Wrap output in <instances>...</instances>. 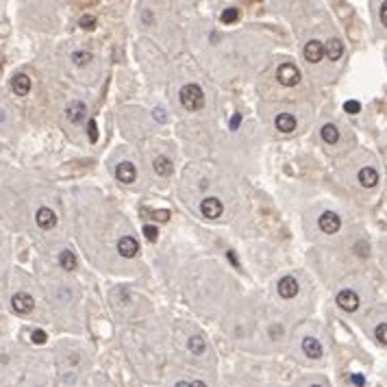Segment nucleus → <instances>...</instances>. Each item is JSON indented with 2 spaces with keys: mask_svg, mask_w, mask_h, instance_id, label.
Segmentation results:
<instances>
[{
  "mask_svg": "<svg viewBox=\"0 0 387 387\" xmlns=\"http://www.w3.org/2000/svg\"><path fill=\"white\" fill-rule=\"evenodd\" d=\"M324 54L330 59V61H337L344 54V46L340 39H328V42L324 44Z\"/></svg>",
  "mask_w": 387,
  "mask_h": 387,
  "instance_id": "16",
  "label": "nucleus"
},
{
  "mask_svg": "<svg viewBox=\"0 0 387 387\" xmlns=\"http://www.w3.org/2000/svg\"><path fill=\"white\" fill-rule=\"evenodd\" d=\"M302 350L311 359H320L322 357V346H320V342L316 340V337H305L302 340Z\"/></svg>",
  "mask_w": 387,
  "mask_h": 387,
  "instance_id": "15",
  "label": "nucleus"
},
{
  "mask_svg": "<svg viewBox=\"0 0 387 387\" xmlns=\"http://www.w3.org/2000/svg\"><path fill=\"white\" fill-rule=\"evenodd\" d=\"M46 340H48V335L44 333L42 328L33 330V335H31V342H33V344H39V346H42V344H46Z\"/></svg>",
  "mask_w": 387,
  "mask_h": 387,
  "instance_id": "27",
  "label": "nucleus"
},
{
  "mask_svg": "<svg viewBox=\"0 0 387 387\" xmlns=\"http://www.w3.org/2000/svg\"><path fill=\"white\" fill-rule=\"evenodd\" d=\"M118 253L124 257V259H133L140 253V244H137L135 237H122L118 241Z\"/></svg>",
  "mask_w": 387,
  "mask_h": 387,
  "instance_id": "8",
  "label": "nucleus"
},
{
  "mask_svg": "<svg viewBox=\"0 0 387 387\" xmlns=\"http://www.w3.org/2000/svg\"><path fill=\"white\" fill-rule=\"evenodd\" d=\"M135 176H137L135 165L128 163V161H122V163L116 168V179H118L120 183H124V185H126V183H133Z\"/></svg>",
  "mask_w": 387,
  "mask_h": 387,
  "instance_id": "12",
  "label": "nucleus"
},
{
  "mask_svg": "<svg viewBox=\"0 0 387 387\" xmlns=\"http://www.w3.org/2000/svg\"><path fill=\"white\" fill-rule=\"evenodd\" d=\"M87 116V107L80 100H74L72 104H68V109H66V118L70 120L72 124H78V122H83Z\"/></svg>",
  "mask_w": 387,
  "mask_h": 387,
  "instance_id": "10",
  "label": "nucleus"
},
{
  "mask_svg": "<svg viewBox=\"0 0 387 387\" xmlns=\"http://www.w3.org/2000/svg\"><path fill=\"white\" fill-rule=\"evenodd\" d=\"M359 183L364 185V187H374V185L378 183V174L374 168H364V170H359Z\"/></svg>",
  "mask_w": 387,
  "mask_h": 387,
  "instance_id": "17",
  "label": "nucleus"
},
{
  "mask_svg": "<svg viewBox=\"0 0 387 387\" xmlns=\"http://www.w3.org/2000/svg\"><path fill=\"white\" fill-rule=\"evenodd\" d=\"M274 126H277V131H281V133H292L296 128V118L292 114H279L277 120H274Z\"/></svg>",
  "mask_w": 387,
  "mask_h": 387,
  "instance_id": "14",
  "label": "nucleus"
},
{
  "mask_svg": "<svg viewBox=\"0 0 387 387\" xmlns=\"http://www.w3.org/2000/svg\"><path fill=\"white\" fill-rule=\"evenodd\" d=\"M35 220H37L39 229L50 231V229H54V224H57V213H54L52 209H48V207H42V209H37Z\"/></svg>",
  "mask_w": 387,
  "mask_h": 387,
  "instance_id": "5",
  "label": "nucleus"
},
{
  "mask_svg": "<svg viewBox=\"0 0 387 387\" xmlns=\"http://www.w3.org/2000/svg\"><path fill=\"white\" fill-rule=\"evenodd\" d=\"M72 61L76 63V66H85V63H90L92 61V54L90 52H85V50H78L72 54Z\"/></svg>",
  "mask_w": 387,
  "mask_h": 387,
  "instance_id": "25",
  "label": "nucleus"
},
{
  "mask_svg": "<svg viewBox=\"0 0 387 387\" xmlns=\"http://www.w3.org/2000/svg\"><path fill=\"white\" fill-rule=\"evenodd\" d=\"M298 294V281L294 277H283L279 281V296L281 298H294Z\"/></svg>",
  "mask_w": 387,
  "mask_h": 387,
  "instance_id": "11",
  "label": "nucleus"
},
{
  "mask_svg": "<svg viewBox=\"0 0 387 387\" xmlns=\"http://www.w3.org/2000/svg\"><path fill=\"white\" fill-rule=\"evenodd\" d=\"M374 337H376V340L381 342V344H385V346H387V324H385V322H383V324H378V326H376V330H374Z\"/></svg>",
  "mask_w": 387,
  "mask_h": 387,
  "instance_id": "26",
  "label": "nucleus"
},
{
  "mask_svg": "<svg viewBox=\"0 0 387 387\" xmlns=\"http://www.w3.org/2000/svg\"><path fill=\"white\" fill-rule=\"evenodd\" d=\"M144 235H146L148 241H155L157 235H159V231H157L155 227H152V224H148V227H144Z\"/></svg>",
  "mask_w": 387,
  "mask_h": 387,
  "instance_id": "28",
  "label": "nucleus"
},
{
  "mask_svg": "<svg viewBox=\"0 0 387 387\" xmlns=\"http://www.w3.org/2000/svg\"><path fill=\"white\" fill-rule=\"evenodd\" d=\"M179 98H181V104L187 111H198V109L205 107V94H203V90H200L198 85H194V83L183 87Z\"/></svg>",
  "mask_w": 387,
  "mask_h": 387,
  "instance_id": "1",
  "label": "nucleus"
},
{
  "mask_svg": "<svg viewBox=\"0 0 387 387\" xmlns=\"http://www.w3.org/2000/svg\"><path fill=\"white\" fill-rule=\"evenodd\" d=\"M344 109L348 111V114H352V116H354V114H359V111H361V104H359L357 100H348V102L344 104Z\"/></svg>",
  "mask_w": 387,
  "mask_h": 387,
  "instance_id": "29",
  "label": "nucleus"
},
{
  "mask_svg": "<svg viewBox=\"0 0 387 387\" xmlns=\"http://www.w3.org/2000/svg\"><path fill=\"white\" fill-rule=\"evenodd\" d=\"M78 26H80V29H85V31H94V29H96V18H94V15H90V13L80 15Z\"/></svg>",
  "mask_w": 387,
  "mask_h": 387,
  "instance_id": "24",
  "label": "nucleus"
},
{
  "mask_svg": "<svg viewBox=\"0 0 387 387\" xmlns=\"http://www.w3.org/2000/svg\"><path fill=\"white\" fill-rule=\"evenodd\" d=\"M174 387H191V383H187V381H181V383H176Z\"/></svg>",
  "mask_w": 387,
  "mask_h": 387,
  "instance_id": "38",
  "label": "nucleus"
},
{
  "mask_svg": "<svg viewBox=\"0 0 387 387\" xmlns=\"http://www.w3.org/2000/svg\"><path fill=\"white\" fill-rule=\"evenodd\" d=\"M224 211L222 203L217 198H205L203 203H200V213H203L205 217H209V220H215V217H220Z\"/></svg>",
  "mask_w": 387,
  "mask_h": 387,
  "instance_id": "6",
  "label": "nucleus"
},
{
  "mask_svg": "<svg viewBox=\"0 0 387 387\" xmlns=\"http://www.w3.org/2000/svg\"><path fill=\"white\" fill-rule=\"evenodd\" d=\"M87 135H90L92 142L98 140V131H96V122H94V120H90V124H87Z\"/></svg>",
  "mask_w": 387,
  "mask_h": 387,
  "instance_id": "30",
  "label": "nucleus"
},
{
  "mask_svg": "<svg viewBox=\"0 0 387 387\" xmlns=\"http://www.w3.org/2000/svg\"><path fill=\"white\" fill-rule=\"evenodd\" d=\"M152 168H155V172L159 176H168V174L172 172V161L168 159V157H157L155 163H152Z\"/></svg>",
  "mask_w": 387,
  "mask_h": 387,
  "instance_id": "18",
  "label": "nucleus"
},
{
  "mask_svg": "<svg viewBox=\"0 0 387 387\" xmlns=\"http://www.w3.org/2000/svg\"><path fill=\"white\" fill-rule=\"evenodd\" d=\"M59 265H61L63 270H68V272H72V270L76 268V257L72 255L70 251H63V253L59 255Z\"/></svg>",
  "mask_w": 387,
  "mask_h": 387,
  "instance_id": "20",
  "label": "nucleus"
},
{
  "mask_svg": "<svg viewBox=\"0 0 387 387\" xmlns=\"http://www.w3.org/2000/svg\"><path fill=\"white\" fill-rule=\"evenodd\" d=\"M142 213H144V215H150L155 222H168V220H170V211H168V209H161V211H152V209L144 207Z\"/></svg>",
  "mask_w": 387,
  "mask_h": 387,
  "instance_id": "21",
  "label": "nucleus"
},
{
  "mask_svg": "<svg viewBox=\"0 0 387 387\" xmlns=\"http://www.w3.org/2000/svg\"><path fill=\"white\" fill-rule=\"evenodd\" d=\"M11 90L15 96H26L31 92V78L26 74H15L11 78Z\"/></svg>",
  "mask_w": 387,
  "mask_h": 387,
  "instance_id": "13",
  "label": "nucleus"
},
{
  "mask_svg": "<svg viewBox=\"0 0 387 387\" xmlns=\"http://www.w3.org/2000/svg\"><path fill=\"white\" fill-rule=\"evenodd\" d=\"M322 140H324L326 144H335L337 140H340V131H337L335 124H324L322 126Z\"/></svg>",
  "mask_w": 387,
  "mask_h": 387,
  "instance_id": "19",
  "label": "nucleus"
},
{
  "mask_svg": "<svg viewBox=\"0 0 387 387\" xmlns=\"http://www.w3.org/2000/svg\"><path fill=\"white\" fill-rule=\"evenodd\" d=\"M11 307H13V311L15 313H31L33 311V307H35V300H33V296L31 294H26V292H20V294H15L13 298H11Z\"/></svg>",
  "mask_w": 387,
  "mask_h": 387,
  "instance_id": "4",
  "label": "nucleus"
},
{
  "mask_svg": "<svg viewBox=\"0 0 387 387\" xmlns=\"http://www.w3.org/2000/svg\"><path fill=\"white\" fill-rule=\"evenodd\" d=\"M350 381L357 385V387H364V385H366V378L361 376V374H350Z\"/></svg>",
  "mask_w": 387,
  "mask_h": 387,
  "instance_id": "31",
  "label": "nucleus"
},
{
  "mask_svg": "<svg viewBox=\"0 0 387 387\" xmlns=\"http://www.w3.org/2000/svg\"><path fill=\"white\" fill-rule=\"evenodd\" d=\"M227 257H229V261L233 263V268H239V261H237V257H235V253H233V251H229V253H227Z\"/></svg>",
  "mask_w": 387,
  "mask_h": 387,
  "instance_id": "33",
  "label": "nucleus"
},
{
  "mask_svg": "<svg viewBox=\"0 0 387 387\" xmlns=\"http://www.w3.org/2000/svg\"><path fill=\"white\" fill-rule=\"evenodd\" d=\"M381 22L387 26V3H383V5H381Z\"/></svg>",
  "mask_w": 387,
  "mask_h": 387,
  "instance_id": "35",
  "label": "nucleus"
},
{
  "mask_svg": "<svg viewBox=\"0 0 387 387\" xmlns=\"http://www.w3.org/2000/svg\"><path fill=\"white\" fill-rule=\"evenodd\" d=\"M239 122H241V116H239V114H235V116L231 118V124H229V126H231V131H237Z\"/></svg>",
  "mask_w": 387,
  "mask_h": 387,
  "instance_id": "32",
  "label": "nucleus"
},
{
  "mask_svg": "<svg viewBox=\"0 0 387 387\" xmlns=\"http://www.w3.org/2000/svg\"><path fill=\"white\" fill-rule=\"evenodd\" d=\"M191 387H207V383H203V381H194Z\"/></svg>",
  "mask_w": 387,
  "mask_h": 387,
  "instance_id": "37",
  "label": "nucleus"
},
{
  "mask_svg": "<svg viewBox=\"0 0 387 387\" xmlns=\"http://www.w3.org/2000/svg\"><path fill=\"white\" fill-rule=\"evenodd\" d=\"M155 118L161 120V122H165V116H163V109H155Z\"/></svg>",
  "mask_w": 387,
  "mask_h": 387,
  "instance_id": "36",
  "label": "nucleus"
},
{
  "mask_svg": "<svg viewBox=\"0 0 387 387\" xmlns=\"http://www.w3.org/2000/svg\"><path fill=\"white\" fill-rule=\"evenodd\" d=\"M318 224H320V229L324 231L326 235H333V233L340 231V227H342V220H340V215H337L335 211H324V213L320 215Z\"/></svg>",
  "mask_w": 387,
  "mask_h": 387,
  "instance_id": "3",
  "label": "nucleus"
},
{
  "mask_svg": "<svg viewBox=\"0 0 387 387\" xmlns=\"http://www.w3.org/2000/svg\"><path fill=\"white\" fill-rule=\"evenodd\" d=\"M324 57V44L318 42V39H311V42L305 46V59L309 63H318Z\"/></svg>",
  "mask_w": 387,
  "mask_h": 387,
  "instance_id": "9",
  "label": "nucleus"
},
{
  "mask_svg": "<svg viewBox=\"0 0 387 387\" xmlns=\"http://www.w3.org/2000/svg\"><path fill=\"white\" fill-rule=\"evenodd\" d=\"M277 78H279L281 85L294 87V85H298V80H300V72H298V68L294 63H281L279 70H277Z\"/></svg>",
  "mask_w": 387,
  "mask_h": 387,
  "instance_id": "2",
  "label": "nucleus"
},
{
  "mask_svg": "<svg viewBox=\"0 0 387 387\" xmlns=\"http://www.w3.org/2000/svg\"><path fill=\"white\" fill-rule=\"evenodd\" d=\"M205 348H207V346H205V340H203V337H191V340H189V350L194 352V354H203L205 352Z\"/></svg>",
  "mask_w": 387,
  "mask_h": 387,
  "instance_id": "22",
  "label": "nucleus"
},
{
  "mask_svg": "<svg viewBox=\"0 0 387 387\" xmlns=\"http://www.w3.org/2000/svg\"><path fill=\"white\" fill-rule=\"evenodd\" d=\"M281 333H283V328H281V326H277V324H274V326L270 328V337H272V340H274V337H279Z\"/></svg>",
  "mask_w": 387,
  "mask_h": 387,
  "instance_id": "34",
  "label": "nucleus"
},
{
  "mask_svg": "<svg viewBox=\"0 0 387 387\" xmlns=\"http://www.w3.org/2000/svg\"><path fill=\"white\" fill-rule=\"evenodd\" d=\"M239 18V9H235V7H231V9H224L222 15H220V20L224 24H233V22H237Z\"/></svg>",
  "mask_w": 387,
  "mask_h": 387,
  "instance_id": "23",
  "label": "nucleus"
},
{
  "mask_svg": "<svg viewBox=\"0 0 387 387\" xmlns=\"http://www.w3.org/2000/svg\"><path fill=\"white\" fill-rule=\"evenodd\" d=\"M0 122H5V111L0 109Z\"/></svg>",
  "mask_w": 387,
  "mask_h": 387,
  "instance_id": "39",
  "label": "nucleus"
},
{
  "mask_svg": "<svg viewBox=\"0 0 387 387\" xmlns=\"http://www.w3.org/2000/svg\"><path fill=\"white\" fill-rule=\"evenodd\" d=\"M337 305L344 309V311H357L359 307V296L352 292V289H342L337 294Z\"/></svg>",
  "mask_w": 387,
  "mask_h": 387,
  "instance_id": "7",
  "label": "nucleus"
},
{
  "mask_svg": "<svg viewBox=\"0 0 387 387\" xmlns=\"http://www.w3.org/2000/svg\"><path fill=\"white\" fill-rule=\"evenodd\" d=\"M311 387H322V385H311Z\"/></svg>",
  "mask_w": 387,
  "mask_h": 387,
  "instance_id": "40",
  "label": "nucleus"
}]
</instances>
